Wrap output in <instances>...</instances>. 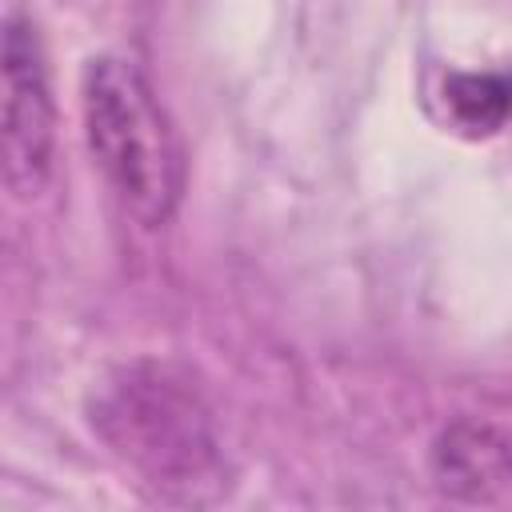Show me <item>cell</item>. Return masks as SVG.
Here are the masks:
<instances>
[{
	"mask_svg": "<svg viewBox=\"0 0 512 512\" xmlns=\"http://www.w3.org/2000/svg\"><path fill=\"white\" fill-rule=\"evenodd\" d=\"M4 188L16 200H32L44 192L56 156V100L48 84L44 48L24 16H8L4 24Z\"/></svg>",
	"mask_w": 512,
	"mask_h": 512,
	"instance_id": "cell-3",
	"label": "cell"
},
{
	"mask_svg": "<svg viewBox=\"0 0 512 512\" xmlns=\"http://www.w3.org/2000/svg\"><path fill=\"white\" fill-rule=\"evenodd\" d=\"M92 432L156 496L208 504L228 488L224 452L200 392L164 360H132L108 372L88 400Z\"/></svg>",
	"mask_w": 512,
	"mask_h": 512,
	"instance_id": "cell-1",
	"label": "cell"
},
{
	"mask_svg": "<svg viewBox=\"0 0 512 512\" xmlns=\"http://www.w3.org/2000/svg\"><path fill=\"white\" fill-rule=\"evenodd\" d=\"M436 488L456 500H488L512 484V428L496 420H452L432 444Z\"/></svg>",
	"mask_w": 512,
	"mask_h": 512,
	"instance_id": "cell-4",
	"label": "cell"
},
{
	"mask_svg": "<svg viewBox=\"0 0 512 512\" xmlns=\"http://www.w3.org/2000/svg\"><path fill=\"white\" fill-rule=\"evenodd\" d=\"M444 104L448 116L472 132H496L512 116V76L500 72H452L444 80Z\"/></svg>",
	"mask_w": 512,
	"mask_h": 512,
	"instance_id": "cell-5",
	"label": "cell"
},
{
	"mask_svg": "<svg viewBox=\"0 0 512 512\" xmlns=\"http://www.w3.org/2000/svg\"><path fill=\"white\" fill-rule=\"evenodd\" d=\"M80 120L92 164L140 228H164L188 180L180 132L148 84L120 56H92L80 72Z\"/></svg>",
	"mask_w": 512,
	"mask_h": 512,
	"instance_id": "cell-2",
	"label": "cell"
}]
</instances>
